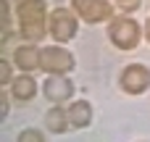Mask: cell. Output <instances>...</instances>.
Here are the masks:
<instances>
[{
	"label": "cell",
	"instance_id": "obj_1",
	"mask_svg": "<svg viewBox=\"0 0 150 142\" xmlns=\"http://www.w3.org/2000/svg\"><path fill=\"white\" fill-rule=\"evenodd\" d=\"M16 16L21 24V37L29 42H40L47 32V13H45V0H18Z\"/></svg>",
	"mask_w": 150,
	"mask_h": 142
},
{
	"label": "cell",
	"instance_id": "obj_2",
	"mask_svg": "<svg viewBox=\"0 0 150 142\" xmlns=\"http://www.w3.org/2000/svg\"><path fill=\"white\" fill-rule=\"evenodd\" d=\"M108 37L119 50H134L140 42V24L129 16H116L108 24Z\"/></svg>",
	"mask_w": 150,
	"mask_h": 142
},
{
	"label": "cell",
	"instance_id": "obj_3",
	"mask_svg": "<svg viewBox=\"0 0 150 142\" xmlns=\"http://www.w3.org/2000/svg\"><path fill=\"white\" fill-rule=\"evenodd\" d=\"M76 13L69 8H53L47 16V32L55 42H69L76 34Z\"/></svg>",
	"mask_w": 150,
	"mask_h": 142
},
{
	"label": "cell",
	"instance_id": "obj_4",
	"mask_svg": "<svg viewBox=\"0 0 150 142\" xmlns=\"http://www.w3.org/2000/svg\"><path fill=\"white\" fill-rule=\"evenodd\" d=\"M71 8L87 24H98V21H111L113 18V5L108 0H71Z\"/></svg>",
	"mask_w": 150,
	"mask_h": 142
},
{
	"label": "cell",
	"instance_id": "obj_5",
	"mask_svg": "<svg viewBox=\"0 0 150 142\" xmlns=\"http://www.w3.org/2000/svg\"><path fill=\"white\" fill-rule=\"evenodd\" d=\"M42 71L47 74H66L74 69V55L61 47V45H50V47H42Z\"/></svg>",
	"mask_w": 150,
	"mask_h": 142
},
{
	"label": "cell",
	"instance_id": "obj_6",
	"mask_svg": "<svg viewBox=\"0 0 150 142\" xmlns=\"http://www.w3.org/2000/svg\"><path fill=\"white\" fill-rule=\"evenodd\" d=\"M121 90L129 92V95H142L150 87V69H145L142 63H132L121 71V79H119Z\"/></svg>",
	"mask_w": 150,
	"mask_h": 142
},
{
	"label": "cell",
	"instance_id": "obj_7",
	"mask_svg": "<svg viewBox=\"0 0 150 142\" xmlns=\"http://www.w3.org/2000/svg\"><path fill=\"white\" fill-rule=\"evenodd\" d=\"M42 90H45V97H47L50 103H55V105H58V103H66V100L74 95V84H71V79H66L63 74H47Z\"/></svg>",
	"mask_w": 150,
	"mask_h": 142
},
{
	"label": "cell",
	"instance_id": "obj_8",
	"mask_svg": "<svg viewBox=\"0 0 150 142\" xmlns=\"http://www.w3.org/2000/svg\"><path fill=\"white\" fill-rule=\"evenodd\" d=\"M13 66H18L21 71H34L42 66V50L37 45H18L13 50Z\"/></svg>",
	"mask_w": 150,
	"mask_h": 142
},
{
	"label": "cell",
	"instance_id": "obj_9",
	"mask_svg": "<svg viewBox=\"0 0 150 142\" xmlns=\"http://www.w3.org/2000/svg\"><path fill=\"white\" fill-rule=\"evenodd\" d=\"M66 113H69V124L76 126V129H84V126H90V121H92V108H90L87 100H76V103H71Z\"/></svg>",
	"mask_w": 150,
	"mask_h": 142
},
{
	"label": "cell",
	"instance_id": "obj_10",
	"mask_svg": "<svg viewBox=\"0 0 150 142\" xmlns=\"http://www.w3.org/2000/svg\"><path fill=\"white\" fill-rule=\"evenodd\" d=\"M11 95H13V100H32L34 95H37V82L32 79V76H16L11 84Z\"/></svg>",
	"mask_w": 150,
	"mask_h": 142
},
{
	"label": "cell",
	"instance_id": "obj_11",
	"mask_svg": "<svg viewBox=\"0 0 150 142\" xmlns=\"http://www.w3.org/2000/svg\"><path fill=\"white\" fill-rule=\"evenodd\" d=\"M45 126L50 129V132H55V134H61V132H66L71 124H69V113L63 111V108H50L47 111V116H45Z\"/></svg>",
	"mask_w": 150,
	"mask_h": 142
},
{
	"label": "cell",
	"instance_id": "obj_12",
	"mask_svg": "<svg viewBox=\"0 0 150 142\" xmlns=\"http://www.w3.org/2000/svg\"><path fill=\"white\" fill-rule=\"evenodd\" d=\"M0 11H3V42H8V37H11V5H8V0H0Z\"/></svg>",
	"mask_w": 150,
	"mask_h": 142
},
{
	"label": "cell",
	"instance_id": "obj_13",
	"mask_svg": "<svg viewBox=\"0 0 150 142\" xmlns=\"http://www.w3.org/2000/svg\"><path fill=\"white\" fill-rule=\"evenodd\" d=\"M42 137H45V134H42L40 129H26V132H21V134H18V140H21V142H29V140L40 142Z\"/></svg>",
	"mask_w": 150,
	"mask_h": 142
},
{
	"label": "cell",
	"instance_id": "obj_14",
	"mask_svg": "<svg viewBox=\"0 0 150 142\" xmlns=\"http://www.w3.org/2000/svg\"><path fill=\"white\" fill-rule=\"evenodd\" d=\"M0 82H3V84H11V82H13V79H11V63H8L5 58L0 61Z\"/></svg>",
	"mask_w": 150,
	"mask_h": 142
},
{
	"label": "cell",
	"instance_id": "obj_15",
	"mask_svg": "<svg viewBox=\"0 0 150 142\" xmlns=\"http://www.w3.org/2000/svg\"><path fill=\"white\" fill-rule=\"evenodd\" d=\"M140 3H142V0H116V5H119L121 11H127V13L137 11V8H140Z\"/></svg>",
	"mask_w": 150,
	"mask_h": 142
},
{
	"label": "cell",
	"instance_id": "obj_16",
	"mask_svg": "<svg viewBox=\"0 0 150 142\" xmlns=\"http://www.w3.org/2000/svg\"><path fill=\"white\" fill-rule=\"evenodd\" d=\"M8 103H11V100H8V92H3V95H0V119L8 116Z\"/></svg>",
	"mask_w": 150,
	"mask_h": 142
},
{
	"label": "cell",
	"instance_id": "obj_17",
	"mask_svg": "<svg viewBox=\"0 0 150 142\" xmlns=\"http://www.w3.org/2000/svg\"><path fill=\"white\" fill-rule=\"evenodd\" d=\"M142 34H145V40L150 42V16H148V21H145V29H142Z\"/></svg>",
	"mask_w": 150,
	"mask_h": 142
}]
</instances>
